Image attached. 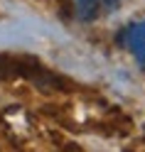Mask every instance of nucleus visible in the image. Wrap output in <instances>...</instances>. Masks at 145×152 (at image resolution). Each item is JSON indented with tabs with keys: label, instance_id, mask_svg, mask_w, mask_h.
Segmentation results:
<instances>
[{
	"label": "nucleus",
	"instance_id": "nucleus-4",
	"mask_svg": "<svg viewBox=\"0 0 145 152\" xmlns=\"http://www.w3.org/2000/svg\"><path fill=\"white\" fill-rule=\"evenodd\" d=\"M118 0H103V7H111V5H116Z\"/></svg>",
	"mask_w": 145,
	"mask_h": 152
},
{
	"label": "nucleus",
	"instance_id": "nucleus-1",
	"mask_svg": "<svg viewBox=\"0 0 145 152\" xmlns=\"http://www.w3.org/2000/svg\"><path fill=\"white\" fill-rule=\"evenodd\" d=\"M42 71L37 59L30 56H13V54H0V79H15V76H35Z\"/></svg>",
	"mask_w": 145,
	"mask_h": 152
},
{
	"label": "nucleus",
	"instance_id": "nucleus-2",
	"mask_svg": "<svg viewBox=\"0 0 145 152\" xmlns=\"http://www.w3.org/2000/svg\"><path fill=\"white\" fill-rule=\"evenodd\" d=\"M118 42L123 47H128L130 54L138 59L140 66H145V22H133L121 32Z\"/></svg>",
	"mask_w": 145,
	"mask_h": 152
},
{
	"label": "nucleus",
	"instance_id": "nucleus-3",
	"mask_svg": "<svg viewBox=\"0 0 145 152\" xmlns=\"http://www.w3.org/2000/svg\"><path fill=\"white\" fill-rule=\"evenodd\" d=\"M76 7H79V17L81 20H93V17L101 12L103 0H76Z\"/></svg>",
	"mask_w": 145,
	"mask_h": 152
}]
</instances>
